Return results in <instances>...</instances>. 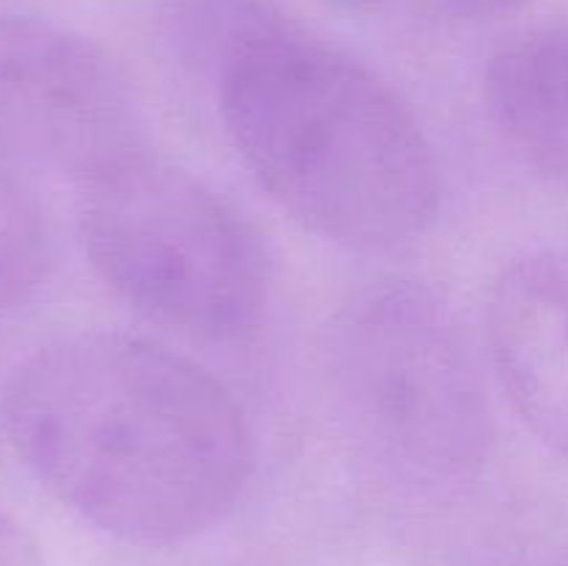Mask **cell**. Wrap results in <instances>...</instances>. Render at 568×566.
Wrapping results in <instances>:
<instances>
[{"mask_svg":"<svg viewBox=\"0 0 568 566\" xmlns=\"http://www.w3.org/2000/svg\"><path fill=\"white\" fill-rule=\"evenodd\" d=\"M17 458L103 533L172 544L225 519L253 475V433L233 394L192 358L116 331L59 336L0 392Z\"/></svg>","mask_w":568,"mask_h":566,"instance_id":"6da1fadb","label":"cell"},{"mask_svg":"<svg viewBox=\"0 0 568 566\" xmlns=\"http://www.w3.org/2000/svg\"><path fill=\"white\" fill-rule=\"evenodd\" d=\"M214 87L233 148L300 225L353 250L403 247L433 225L442 175L430 139L353 55L286 20Z\"/></svg>","mask_w":568,"mask_h":566,"instance_id":"7a4b0ae2","label":"cell"},{"mask_svg":"<svg viewBox=\"0 0 568 566\" xmlns=\"http://www.w3.org/2000/svg\"><path fill=\"white\" fill-rule=\"evenodd\" d=\"M325 375L366 464L419 494L458 492L486 469L491 408L464 325L416 281H377L333 316Z\"/></svg>","mask_w":568,"mask_h":566,"instance_id":"3957f363","label":"cell"},{"mask_svg":"<svg viewBox=\"0 0 568 566\" xmlns=\"http://www.w3.org/2000/svg\"><path fill=\"white\" fill-rule=\"evenodd\" d=\"M78 225L105 286L178 331L236 336L270 297L272 259L253 222L150 150L83 186Z\"/></svg>","mask_w":568,"mask_h":566,"instance_id":"277c9868","label":"cell"},{"mask_svg":"<svg viewBox=\"0 0 568 566\" xmlns=\"http://www.w3.org/2000/svg\"><path fill=\"white\" fill-rule=\"evenodd\" d=\"M148 122L100 44L37 17L0 14V161L81 186L148 153Z\"/></svg>","mask_w":568,"mask_h":566,"instance_id":"5b68a950","label":"cell"},{"mask_svg":"<svg viewBox=\"0 0 568 566\" xmlns=\"http://www.w3.org/2000/svg\"><path fill=\"white\" fill-rule=\"evenodd\" d=\"M488 347L521 422L568 458V250H536L499 272Z\"/></svg>","mask_w":568,"mask_h":566,"instance_id":"8992f818","label":"cell"},{"mask_svg":"<svg viewBox=\"0 0 568 566\" xmlns=\"http://www.w3.org/2000/svg\"><path fill=\"white\" fill-rule=\"evenodd\" d=\"M488 114L532 166L568 183V28L505 42L486 67Z\"/></svg>","mask_w":568,"mask_h":566,"instance_id":"52a82bcc","label":"cell"},{"mask_svg":"<svg viewBox=\"0 0 568 566\" xmlns=\"http://www.w3.org/2000/svg\"><path fill=\"white\" fill-rule=\"evenodd\" d=\"M286 22L266 0H170L164 33L178 59L216 81L244 48Z\"/></svg>","mask_w":568,"mask_h":566,"instance_id":"ba28073f","label":"cell"},{"mask_svg":"<svg viewBox=\"0 0 568 566\" xmlns=\"http://www.w3.org/2000/svg\"><path fill=\"white\" fill-rule=\"evenodd\" d=\"M50 233L17 170L0 161V311L17 309L48 277Z\"/></svg>","mask_w":568,"mask_h":566,"instance_id":"9c48e42d","label":"cell"},{"mask_svg":"<svg viewBox=\"0 0 568 566\" xmlns=\"http://www.w3.org/2000/svg\"><path fill=\"white\" fill-rule=\"evenodd\" d=\"M0 566H48L26 527L0 505Z\"/></svg>","mask_w":568,"mask_h":566,"instance_id":"30bf717a","label":"cell"},{"mask_svg":"<svg viewBox=\"0 0 568 566\" xmlns=\"http://www.w3.org/2000/svg\"><path fill=\"white\" fill-rule=\"evenodd\" d=\"M447 3L455 14L466 17V20H497L510 11H519L530 0H447Z\"/></svg>","mask_w":568,"mask_h":566,"instance_id":"8fae6325","label":"cell"},{"mask_svg":"<svg viewBox=\"0 0 568 566\" xmlns=\"http://www.w3.org/2000/svg\"><path fill=\"white\" fill-rule=\"evenodd\" d=\"M344 3H358V0H344Z\"/></svg>","mask_w":568,"mask_h":566,"instance_id":"7c38bea8","label":"cell"}]
</instances>
